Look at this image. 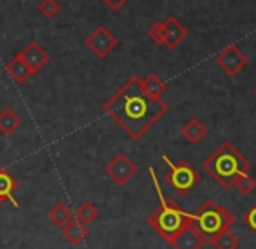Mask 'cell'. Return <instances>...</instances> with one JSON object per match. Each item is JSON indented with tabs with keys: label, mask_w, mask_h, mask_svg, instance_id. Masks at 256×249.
Listing matches in <instances>:
<instances>
[{
	"label": "cell",
	"mask_w": 256,
	"mask_h": 249,
	"mask_svg": "<svg viewBox=\"0 0 256 249\" xmlns=\"http://www.w3.org/2000/svg\"><path fill=\"white\" fill-rule=\"evenodd\" d=\"M18 188V182L7 169L0 168V206L9 200L14 208H20V202L14 199V192Z\"/></svg>",
	"instance_id": "13"
},
{
	"label": "cell",
	"mask_w": 256,
	"mask_h": 249,
	"mask_svg": "<svg viewBox=\"0 0 256 249\" xmlns=\"http://www.w3.org/2000/svg\"><path fill=\"white\" fill-rule=\"evenodd\" d=\"M253 92H254V98H256V88H254V91H253Z\"/></svg>",
	"instance_id": "26"
},
{
	"label": "cell",
	"mask_w": 256,
	"mask_h": 249,
	"mask_svg": "<svg viewBox=\"0 0 256 249\" xmlns=\"http://www.w3.org/2000/svg\"><path fill=\"white\" fill-rule=\"evenodd\" d=\"M150 176H152V180H154V186H155V190H157L160 206L150 214L148 223L166 242L171 244L172 240H174V237L178 236L185 226H188L190 223H192V214L183 211L182 206L176 204L174 200L162 196L160 183H158L154 168H150Z\"/></svg>",
	"instance_id": "2"
},
{
	"label": "cell",
	"mask_w": 256,
	"mask_h": 249,
	"mask_svg": "<svg viewBox=\"0 0 256 249\" xmlns=\"http://www.w3.org/2000/svg\"><path fill=\"white\" fill-rule=\"evenodd\" d=\"M61 234H63V239L66 240L68 244H72V246H78V244L84 242L89 237L88 226L75 218H72L70 222L61 228Z\"/></svg>",
	"instance_id": "12"
},
{
	"label": "cell",
	"mask_w": 256,
	"mask_h": 249,
	"mask_svg": "<svg viewBox=\"0 0 256 249\" xmlns=\"http://www.w3.org/2000/svg\"><path fill=\"white\" fill-rule=\"evenodd\" d=\"M84 44H86V48L91 50L96 58L103 60V58H106L112 50L117 48L118 40H117V37H115L114 34H110V32H108L106 26L100 24V26L96 28V30L92 32L88 38H86Z\"/></svg>",
	"instance_id": "8"
},
{
	"label": "cell",
	"mask_w": 256,
	"mask_h": 249,
	"mask_svg": "<svg viewBox=\"0 0 256 249\" xmlns=\"http://www.w3.org/2000/svg\"><path fill=\"white\" fill-rule=\"evenodd\" d=\"M104 4H106L108 7H110L112 10H120L122 7L126 6V4L129 2V0H103Z\"/></svg>",
	"instance_id": "25"
},
{
	"label": "cell",
	"mask_w": 256,
	"mask_h": 249,
	"mask_svg": "<svg viewBox=\"0 0 256 249\" xmlns=\"http://www.w3.org/2000/svg\"><path fill=\"white\" fill-rule=\"evenodd\" d=\"M244 223L256 234V204L244 214Z\"/></svg>",
	"instance_id": "24"
},
{
	"label": "cell",
	"mask_w": 256,
	"mask_h": 249,
	"mask_svg": "<svg viewBox=\"0 0 256 249\" xmlns=\"http://www.w3.org/2000/svg\"><path fill=\"white\" fill-rule=\"evenodd\" d=\"M188 35V30L176 20L172 14H169L164 20V46L169 49H176Z\"/></svg>",
	"instance_id": "10"
},
{
	"label": "cell",
	"mask_w": 256,
	"mask_h": 249,
	"mask_svg": "<svg viewBox=\"0 0 256 249\" xmlns=\"http://www.w3.org/2000/svg\"><path fill=\"white\" fill-rule=\"evenodd\" d=\"M6 70H7V74L10 75V78H12L16 84H24V82H26L28 78L34 75L30 68H28V64L23 61L21 54H18L16 58H12V60L7 63Z\"/></svg>",
	"instance_id": "14"
},
{
	"label": "cell",
	"mask_w": 256,
	"mask_h": 249,
	"mask_svg": "<svg viewBox=\"0 0 256 249\" xmlns=\"http://www.w3.org/2000/svg\"><path fill=\"white\" fill-rule=\"evenodd\" d=\"M138 172V166L131 160L126 154H117L104 168V174L115 183L122 186L128 182H131Z\"/></svg>",
	"instance_id": "7"
},
{
	"label": "cell",
	"mask_w": 256,
	"mask_h": 249,
	"mask_svg": "<svg viewBox=\"0 0 256 249\" xmlns=\"http://www.w3.org/2000/svg\"><path fill=\"white\" fill-rule=\"evenodd\" d=\"M211 244L216 249H237L239 248V237L230 232V230H225V232L220 234Z\"/></svg>",
	"instance_id": "20"
},
{
	"label": "cell",
	"mask_w": 256,
	"mask_h": 249,
	"mask_svg": "<svg viewBox=\"0 0 256 249\" xmlns=\"http://www.w3.org/2000/svg\"><path fill=\"white\" fill-rule=\"evenodd\" d=\"M214 63L218 64L220 70H223V74H226L228 77H236L248 66V56L237 44H230L216 54Z\"/></svg>",
	"instance_id": "6"
},
{
	"label": "cell",
	"mask_w": 256,
	"mask_h": 249,
	"mask_svg": "<svg viewBox=\"0 0 256 249\" xmlns=\"http://www.w3.org/2000/svg\"><path fill=\"white\" fill-rule=\"evenodd\" d=\"M103 112L131 140H142L168 112V104L146 94L142 78L132 75L112 98L104 101Z\"/></svg>",
	"instance_id": "1"
},
{
	"label": "cell",
	"mask_w": 256,
	"mask_h": 249,
	"mask_svg": "<svg viewBox=\"0 0 256 249\" xmlns=\"http://www.w3.org/2000/svg\"><path fill=\"white\" fill-rule=\"evenodd\" d=\"M236 222L232 212L225 206H218L216 202L208 200L199 208L196 214H192V225L200 234L204 242L211 244L222 232L230 228V225Z\"/></svg>",
	"instance_id": "4"
},
{
	"label": "cell",
	"mask_w": 256,
	"mask_h": 249,
	"mask_svg": "<svg viewBox=\"0 0 256 249\" xmlns=\"http://www.w3.org/2000/svg\"><path fill=\"white\" fill-rule=\"evenodd\" d=\"M142 86H143V89H145L146 94L152 96V98H157V100H162L164 92L168 91L166 82L155 74H150V75H146L145 78H142Z\"/></svg>",
	"instance_id": "17"
},
{
	"label": "cell",
	"mask_w": 256,
	"mask_h": 249,
	"mask_svg": "<svg viewBox=\"0 0 256 249\" xmlns=\"http://www.w3.org/2000/svg\"><path fill=\"white\" fill-rule=\"evenodd\" d=\"M148 38L154 44L164 46V21H158L152 28H148Z\"/></svg>",
	"instance_id": "23"
},
{
	"label": "cell",
	"mask_w": 256,
	"mask_h": 249,
	"mask_svg": "<svg viewBox=\"0 0 256 249\" xmlns=\"http://www.w3.org/2000/svg\"><path fill=\"white\" fill-rule=\"evenodd\" d=\"M72 218H74V212H72V209L64 202H58L51 211H49V220L56 226H60V228H63Z\"/></svg>",
	"instance_id": "18"
},
{
	"label": "cell",
	"mask_w": 256,
	"mask_h": 249,
	"mask_svg": "<svg viewBox=\"0 0 256 249\" xmlns=\"http://www.w3.org/2000/svg\"><path fill=\"white\" fill-rule=\"evenodd\" d=\"M206 134H208V129H206V126L196 117H192L190 120H186L185 126L182 128L183 140H185L186 143H190V145H196V143H199Z\"/></svg>",
	"instance_id": "15"
},
{
	"label": "cell",
	"mask_w": 256,
	"mask_h": 249,
	"mask_svg": "<svg viewBox=\"0 0 256 249\" xmlns=\"http://www.w3.org/2000/svg\"><path fill=\"white\" fill-rule=\"evenodd\" d=\"M202 168L220 186L232 188L240 174L250 172L251 164L232 143L225 142L204 162Z\"/></svg>",
	"instance_id": "3"
},
{
	"label": "cell",
	"mask_w": 256,
	"mask_h": 249,
	"mask_svg": "<svg viewBox=\"0 0 256 249\" xmlns=\"http://www.w3.org/2000/svg\"><path fill=\"white\" fill-rule=\"evenodd\" d=\"M60 9L61 7H60V4H58V0H40V4H38V7H37L38 14H40L42 18H46V20L56 18Z\"/></svg>",
	"instance_id": "22"
},
{
	"label": "cell",
	"mask_w": 256,
	"mask_h": 249,
	"mask_svg": "<svg viewBox=\"0 0 256 249\" xmlns=\"http://www.w3.org/2000/svg\"><path fill=\"white\" fill-rule=\"evenodd\" d=\"M234 186H236L242 196H251L256 188V180L250 174V172H246V174H240L239 178H237V182Z\"/></svg>",
	"instance_id": "21"
},
{
	"label": "cell",
	"mask_w": 256,
	"mask_h": 249,
	"mask_svg": "<svg viewBox=\"0 0 256 249\" xmlns=\"http://www.w3.org/2000/svg\"><path fill=\"white\" fill-rule=\"evenodd\" d=\"M171 246L174 249H202L204 239L196 230V226L190 223L188 226H185V228H183L182 232L174 237V240L171 242Z\"/></svg>",
	"instance_id": "11"
},
{
	"label": "cell",
	"mask_w": 256,
	"mask_h": 249,
	"mask_svg": "<svg viewBox=\"0 0 256 249\" xmlns=\"http://www.w3.org/2000/svg\"><path fill=\"white\" fill-rule=\"evenodd\" d=\"M75 216H77L78 222L84 223V225L88 226V225H91L92 222H96V220H98L100 209L96 208L92 202L86 200V202H82V204L78 206L77 209H75Z\"/></svg>",
	"instance_id": "19"
},
{
	"label": "cell",
	"mask_w": 256,
	"mask_h": 249,
	"mask_svg": "<svg viewBox=\"0 0 256 249\" xmlns=\"http://www.w3.org/2000/svg\"><path fill=\"white\" fill-rule=\"evenodd\" d=\"M21 58H23V61L28 64V68L32 70V74H38V72L42 70V68L46 66V64L51 61V56H49V52L42 48L38 42H30V44L26 46L23 50H21Z\"/></svg>",
	"instance_id": "9"
},
{
	"label": "cell",
	"mask_w": 256,
	"mask_h": 249,
	"mask_svg": "<svg viewBox=\"0 0 256 249\" xmlns=\"http://www.w3.org/2000/svg\"><path fill=\"white\" fill-rule=\"evenodd\" d=\"M23 126L21 117L12 110V108H4L0 112V132L4 136H10Z\"/></svg>",
	"instance_id": "16"
},
{
	"label": "cell",
	"mask_w": 256,
	"mask_h": 249,
	"mask_svg": "<svg viewBox=\"0 0 256 249\" xmlns=\"http://www.w3.org/2000/svg\"><path fill=\"white\" fill-rule=\"evenodd\" d=\"M162 160L168 164V174H166V182L168 185L174 190L180 196H186L190 190H194L200 182V174L185 160L172 162L168 155L162 157Z\"/></svg>",
	"instance_id": "5"
}]
</instances>
